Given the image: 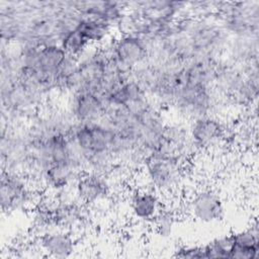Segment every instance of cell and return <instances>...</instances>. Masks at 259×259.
<instances>
[{
	"mask_svg": "<svg viewBox=\"0 0 259 259\" xmlns=\"http://www.w3.org/2000/svg\"><path fill=\"white\" fill-rule=\"evenodd\" d=\"M188 163L165 148L150 153L139 170V185L147 186L164 197L182 189Z\"/></svg>",
	"mask_w": 259,
	"mask_h": 259,
	"instance_id": "obj_1",
	"label": "cell"
},
{
	"mask_svg": "<svg viewBox=\"0 0 259 259\" xmlns=\"http://www.w3.org/2000/svg\"><path fill=\"white\" fill-rule=\"evenodd\" d=\"M194 59L225 57L230 35L213 14L203 17H184L179 20Z\"/></svg>",
	"mask_w": 259,
	"mask_h": 259,
	"instance_id": "obj_2",
	"label": "cell"
},
{
	"mask_svg": "<svg viewBox=\"0 0 259 259\" xmlns=\"http://www.w3.org/2000/svg\"><path fill=\"white\" fill-rule=\"evenodd\" d=\"M40 193L32 187L24 174L1 171L0 204L4 215L10 217L30 211L35 206Z\"/></svg>",
	"mask_w": 259,
	"mask_h": 259,
	"instance_id": "obj_3",
	"label": "cell"
},
{
	"mask_svg": "<svg viewBox=\"0 0 259 259\" xmlns=\"http://www.w3.org/2000/svg\"><path fill=\"white\" fill-rule=\"evenodd\" d=\"M214 15L231 37L259 35V1L215 2Z\"/></svg>",
	"mask_w": 259,
	"mask_h": 259,
	"instance_id": "obj_4",
	"label": "cell"
},
{
	"mask_svg": "<svg viewBox=\"0 0 259 259\" xmlns=\"http://www.w3.org/2000/svg\"><path fill=\"white\" fill-rule=\"evenodd\" d=\"M71 141L84 161L98 156H113L114 135L101 121L93 123H76L69 134Z\"/></svg>",
	"mask_w": 259,
	"mask_h": 259,
	"instance_id": "obj_5",
	"label": "cell"
},
{
	"mask_svg": "<svg viewBox=\"0 0 259 259\" xmlns=\"http://www.w3.org/2000/svg\"><path fill=\"white\" fill-rule=\"evenodd\" d=\"M184 210L188 218L201 225H213L226 218L227 204L223 195L214 188L202 186L186 198Z\"/></svg>",
	"mask_w": 259,
	"mask_h": 259,
	"instance_id": "obj_6",
	"label": "cell"
},
{
	"mask_svg": "<svg viewBox=\"0 0 259 259\" xmlns=\"http://www.w3.org/2000/svg\"><path fill=\"white\" fill-rule=\"evenodd\" d=\"M189 132L198 153L217 152L229 145V123L218 115H204L189 121Z\"/></svg>",
	"mask_w": 259,
	"mask_h": 259,
	"instance_id": "obj_7",
	"label": "cell"
},
{
	"mask_svg": "<svg viewBox=\"0 0 259 259\" xmlns=\"http://www.w3.org/2000/svg\"><path fill=\"white\" fill-rule=\"evenodd\" d=\"M124 202L131 219L137 225L148 228H151L156 217L166 205L162 194L139 184L127 190Z\"/></svg>",
	"mask_w": 259,
	"mask_h": 259,
	"instance_id": "obj_8",
	"label": "cell"
},
{
	"mask_svg": "<svg viewBox=\"0 0 259 259\" xmlns=\"http://www.w3.org/2000/svg\"><path fill=\"white\" fill-rule=\"evenodd\" d=\"M187 2L151 0L126 2L127 10L144 22L173 24L186 16Z\"/></svg>",
	"mask_w": 259,
	"mask_h": 259,
	"instance_id": "obj_9",
	"label": "cell"
},
{
	"mask_svg": "<svg viewBox=\"0 0 259 259\" xmlns=\"http://www.w3.org/2000/svg\"><path fill=\"white\" fill-rule=\"evenodd\" d=\"M115 63L127 74L148 60L146 40L137 34H114L104 45Z\"/></svg>",
	"mask_w": 259,
	"mask_h": 259,
	"instance_id": "obj_10",
	"label": "cell"
},
{
	"mask_svg": "<svg viewBox=\"0 0 259 259\" xmlns=\"http://www.w3.org/2000/svg\"><path fill=\"white\" fill-rule=\"evenodd\" d=\"M115 184L102 174L83 171L73 188L77 199L90 208L113 200Z\"/></svg>",
	"mask_w": 259,
	"mask_h": 259,
	"instance_id": "obj_11",
	"label": "cell"
},
{
	"mask_svg": "<svg viewBox=\"0 0 259 259\" xmlns=\"http://www.w3.org/2000/svg\"><path fill=\"white\" fill-rule=\"evenodd\" d=\"M63 106L75 123L99 122L106 108L100 95L87 90H78L64 97Z\"/></svg>",
	"mask_w": 259,
	"mask_h": 259,
	"instance_id": "obj_12",
	"label": "cell"
},
{
	"mask_svg": "<svg viewBox=\"0 0 259 259\" xmlns=\"http://www.w3.org/2000/svg\"><path fill=\"white\" fill-rule=\"evenodd\" d=\"M44 257L65 259L75 256L79 248V238L73 232L53 226L34 239Z\"/></svg>",
	"mask_w": 259,
	"mask_h": 259,
	"instance_id": "obj_13",
	"label": "cell"
},
{
	"mask_svg": "<svg viewBox=\"0 0 259 259\" xmlns=\"http://www.w3.org/2000/svg\"><path fill=\"white\" fill-rule=\"evenodd\" d=\"M51 217L55 226L69 230L77 236L85 234L92 227L94 218L91 208L80 201L60 203L57 199Z\"/></svg>",
	"mask_w": 259,
	"mask_h": 259,
	"instance_id": "obj_14",
	"label": "cell"
},
{
	"mask_svg": "<svg viewBox=\"0 0 259 259\" xmlns=\"http://www.w3.org/2000/svg\"><path fill=\"white\" fill-rule=\"evenodd\" d=\"M163 148L178 156L186 163L198 154L189 132V121L171 116L168 117L165 131Z\"/></svg>",
	"mask_w": 259,
	"mask_h": 259,
	"instance_id": "obj_15",
	"label": "cell"
},
{
	"mask_svg": "<svg viewBox=\"0 0 259 259\" xmlns=\"http://www.w3.org/2000/svg\"><path fill=\"white\" fill-rule=\"evenodd\" d=\"M73 7L82 17L102 20L115 28L127 12L126 2L118 1H72Z\"/></svg>",
	"mask_w": 259,
	"mask_h": 259,
	"instance_id": "obj_16",
	"label": "cell"
},
{
	"mask_svg": "<svg viewBox=\"0 0 259 259\" xmlns=\"http://www.w3.org/2000/svg\"><path fill=\"white\" fill-rule=\"evenodd\" d=\"M259 35H245L230 37L225 58L242 65H258Z\"/></svg>",
	"mask_w": 259,
	"mask_h": 259,
	"instance_id": "obj_17",
	"label": "cell"
},
{
	"mask_svg": "<svg viewBox=\"0 0 259 259\" xmlns=\"http://www.w3.org/2000/svg\"><path fill=\"white\" fill-rule=\"evenodd\" d=\"M83 171L69 164H52L42 175V189L50 193H57L73 187Z\"/></svg>",
	"mask_w": 259,
	"mask_h": 259,
	"instance_id": "obj_18",
	"label": "cell"
},
{
	"mask_svg": "<svg viewBox=\"0 0 259 259\" xmlns=\"http://www.w3.org/2000/svg\"><path fill=\"white\" fill-rule=\"evenodd\" d=\"M232 259H256L259 254V227L255 220L245 229L232 233Z\"/></svg>",
	"mask_w": 259,
	"mask_h": 259,
	"instance_id": "obj_19",
	"label": "cell"
},
{
	"mask_svg": "<svg viewBox=\"0 0 259 259\" xmlns=\"http://www.w3.org/2000/svg\"><path fill=\"white\" fill-rule=\"evenodd\" d=\"M91 47H101L114 36V29L108 23L91 17H81L76 27Z\"/></svg>",
	"mask_w": 259,
	"mask_h": 259,
	"instance_id": "obj_20",
	"label": "cell"
},
{
	"mask_svg": "<svg viewBox=\"0 0 259 259\" xmlns=\"http://www.w3.org/2000/svg\"><path fill=\"white\" fill-rule=\"evenodd\" d=\"M177 222L178 214L176 209L166 203V205L156 217L151 226V229L159 238L168 239L173 235Z\"/></svg>",
	"mask_w": 259,
	"mask_h": 259,
	"instance_id": "obj_21",
	"label": "cell"
},
{
	"mask_svg": "<svg viewBox=\"0 0 259 259\" xmlns=\"http://www.w3.org/2000/svg\"><path fill=\"white\" fill-rule=\"evenodd\" d=\"M60 46L69 57L74 59H79L91 48V46L77 28H74L65 33L60 40Z\"/></svg>",
	"mask_w": 259,
	"mask_h": 259,
	"instance_id": "obj_22",
	"label": "cell"
},
{
	"mask_svg": "<svg viewBox=\"0 0 259 259\" xmlns=\"http://www.w3.org/2000/svg\"><path fill=\"white\" fill-rule=\"evenodd\" d=\"M204 247L205 258H222V259H232L233 250V237L231 234H225L218 236L206 244Z\"/></svg>",
	"mask_w": 259,
	"mask_h": 259,
	"instance_id": "obj_23",
	"label": "cell"
},
{
	"mask_svg": "<svg viewBox=\"0 0 259 259\" xmlns=\"http://www.w3.org/2000/svg\"><path fill=\"white\" fill-rule=\"evenodd\" d=\"M176 258H205L203 245H180L173 253Z\"/></svg>",
	"mask_w": 259,
	"mask_h": 259,
	"instance_id": "obj_24",
	"label": "cell"
}]
</instances>
